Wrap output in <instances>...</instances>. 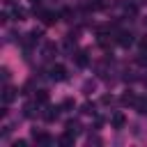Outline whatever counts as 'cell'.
<instances>
[{
	"instance_id": "cell-1",
	"label": "cell",
	"mask_w": 147,
	"mask_h": 147,
	"mask_svg": "<svg viewBox=\"0 0 147 147\" xmlns=\"http://www.w3.org/2000/svg\"><path fill=\"white\" fill-rule=\"evenodd\" d=\"M48 74H51V80H55V83H62V80H67V76H69L64 64H53Z\"/></svg>"
},
{
	"instance_id": "cell-14",
	"label": "cell",
	"mask_w": 147,
	"mask_h": 147,
	"mask_svg": "<svg viewBox=\"0 0 147 147\" xmlns=\"http://www.w3.org/2000/svg\"><path fill=\"white\" fill-rule=\"evenodd\" d=\"M14 21H25V9L14 7Z\"/></svg>"
},
{
	"instance_id": "cell-4",
	"label": "cell",
	"mask_w": 147,
	"mask_h": 147,
	"mask_svg": "<svg viewBox=\"0 0 147 147\" xmlns=\"http://www.w3.org/2000/svg\"><path fill=\"white\" fill-rule=\"evenodd\" d=\"M14 99H16V90H14L11 85H5V87H2V103L9 106Z\"/></svg>"
},
{
	"instance_id": "cell-11",
	"label": "cell",
	"mask_w": 147,
	"mask_h": 147,
	"mask_svg": "<svg viewBox=\"0 0 147 147\" xmlns=\"http://www.w3.org/2000/svg\"><path fill=\"white\" fill-rule=\"evenodd\" d=\"M37 106H39L37 101H34V103H28V106L23 108V115H25V117H34V115H37Z\"/></svg>"
},
{
	"instance_id": "cell-18",
	"label": "cell",
	"mask_w": 147,
	"mask_h": 147,
	"mask_svg": "<svg viewBox=\"0 0 147 147\" xmlns=\"http://www.w3.org/2000/svg\"><path fill=\"white\" fill-rule=\"evenodd\" d=\"M2 80H5V83L9 80V69H2Z\"/></svg>"
},
{
	"instance_id": "cell-15",
	"label": "cell",
	"mask_w": 147,
	"mask_h": 147,
	"mask_svg": "<svg viewBox=\"0 0 147 147\" xmlns=\"http://www.w3.org/2000/svg\"><path fill=\"white\" fill-rule=\"evenodd\" d=\"M53 53H55V44H46L44 46V57H51Z\"/></svg>"
},
{
	"instance_id": "cell-2",
	"label": "cell",
	"mask_w": 147,
	"mask_h": 147,
	"mask_svg": "<svg viewBox=\"0 0 147 147\" xmlns=\"http://www.w3.org/2000/svg\"><path fill=\"white\" fill-rule=\"evenodd\" d=\"M37 9V7H34ZM37 14L41 16V23L44 25H53L57 18H60V14H55V11H46V9H37Z\"/></svg>"
},
{
	"instance_id": "cell-12",
	"label": "cell",
	"mask_w": 147,
	"mask_h": 147,
	"mask_svg": "<svg viewBox=\"0 0 147 147\" xmlns=\"http://www.w3.org/2000/svg\"><path fill=\"white\" fill-rule=\"evenodd\" d=\"M67 131H69V133H74V136H78V133H80V124H78V122H74V119H69V122H67Z\"/></svg>"
},
{
	"instance_id": "cell-6",
	"label": "cell",
	"mask_w": 147,
	"mask_h": 147,
	"mask_svg": "<svg viewBox=\"0 0 147 147\" xmlns=\"http://www.w3.org/2000/svg\"><path fill=\"white\" fill-rule=\"evenodd\" d=\"M117 44L124 46V48H129V46L133 44V34H131V32H119V34H117Z\"/></svg>"
},
{
	"instance_id": "cell-3",
	"label": "cell",
	"mask_w": 147,
	"mask_h": 147,
	"mask_svg": "<svg viewBox=\"0 0 147 147\" xmlns=\"http://www.w3.org/2000/svg\"><path fill=\"white\" fill-rule=\"evenodd\" d=\"M32 138H34V142L37 145H44V147H51L55 140L48 136V133H44V131H32Z\"/></svg>"
},
{
	"instance_id": "cell-7",
	"label": "cell",
	"mask_w": 147,
	"mask_h": 147,
	"mask_svg": "<svg viewBox=\"0 0 147 147\" xmlns=\"http://www.w3.org/2000/svg\"><path fill=\"white\" fill-rule=\"evenodd\" d=\"M110 124H113V129H124V124H126L124 113H115V115L110 117Z\"/></svg>"
},
{
	"instance_id": "cell-9",
	"label": "cell",
	"mask_w": 147,
	"mask_h": 147,
	"mask_svg": "<svg viewBox=\"0 0 147 147\" xmlns=\"http://www.w3.org/2000/svg\"><path fill=\"white\" fill-rule=\"evenodd\" d=\"M74 140H76V136H74V133H69V131H64V133L60 136V140H57V142H60L62 147H69V145H74Z\"/></svg>"
},
{
	"instance_id": "cell-5",
	"label": "cell",
	"mask_w": 147,
	"mask_h": 147,
	"mask_svg": "<svg viewBox=\"0 0 147 147\" xmlns=\"http://www.w3.org/2000/svg\"><path fill=\"white\" fill-rule=\"evenodd\" d=\"M74 62H76V67L85 69V67L90 64V57H87V53H85V51H78V53L74 55Z\"/></svg>"
},
{
	"instance_id": "cell-17",
	"label": "cell",
	"mask_w": 147,
	"mask_h": 147,
	"mask_svg": "<svg viewBox=\"0 0 147 147\" xmlns=\"http://www.w3.org/2000/svg\"><path fill=\"white\" fill-rule=\"evenodd\" d=\"M62 108H64V110L74 108V99H64V101H62Z\"/></svg>"
},
{
	"instance_id": "cell-8",
	"label": "cell",
	"mask_w": 147,
	"mask_h": 147,
	"mask_svg": "<svg viewBox=\"0 0 147 147\" xmlns=\"http://www.w3.org/2000/svg\"><path fill=\"white\" fill-rule=\"evenodd\" d=\"M57 115H60V108H57V106H55V108H53V106H48V108H46V113H44V119H46V122H55V119H57Z\"/></svg>"
},
{
	"instance_id": "cell-16",
	"label": "cell",
	"mask_w": 147,
	"mask_h": 147,
	"mask_svg": "<svg viewBox=\"0 0 147 147\" xmlns=\"http://www.w3.org/2000/svg\"><path fill=\"white\" fill-rule=\"evenodd\" d=\"M83 113H85V115H92V113H94V103H90V101L83 103Z\"/></svg>"
},
{
	"instance_id": "cell-13",
	"label": "cell",
	"mask_w": 147,
	"mask_h": 147,
	"mask_svg": "<svg viewBox=\"0 0 147 147\" xmlns=\"http://www.w3.org/2000/svg\"><path fill=\"white\" fill-rule=\"evenodd\" d=\"M136 101H138V99H136V94H133V92H126V94L122 96V103H129V106H136Z\"/></svg>"
},
{
	"instance_id": "cell-10",
	"label": "cell",
	"mask_w": 147,
	"mask_h": 147,
	"mask_svg": "<svg viewBox=\"0 0 147 147\" xmlns=\"http://www.w3.org/2000/svg\"><path fill=\"white\" fill-rule=\"evenodd\" d=\"M34 101H37L39 106H46V103H48V92H46V90H37Z\"/></svg>"
}]
</instances>
